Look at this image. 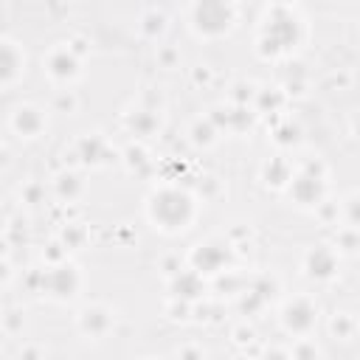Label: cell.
<instances>
[{"label": "cell", "mask_w": 360, "mask_h": 360, "mask_svg": "<svg viewBox=\"0 0 360 360\" xmlns=\"http://www.w3.org/2000/svg\"><path fill=\"white\" fill-rule=\"evenodd\" d=\"M146 214L155 228H160L166 233H177L191 225L197 205L188 191H183L177 186H160L158 191H152V197L146 202Z\"/></svg>", "instance_id": "cell-1"}, {"label": "cell", "mask_w": 360, "mask_h": 360, "mask_svg": "<svg viewBox=\"0 0 360 360\" xmlns=\"http://www.w3.org/2000/svg\"><path fill=\"white\" fill-rule=\"evenodd\" d=\"M301 39V20L295 17V11L276 6L270 11V20L264 22V34H262V45H270L267 56H278L287 53L290 48H295Z\"/></svg>", "instance_id": "cell-2"}, {"label": "cell", "mask_w": 360, "mask_h": 360, "mask_svg": "<svg viewBox=\"0 0 360 360\" xmlns=\"http://www.w3.org/2000/svg\"><path fill=\"white\" fill-rule=\"evenodd\" d=\"M233 20H236V8L231 3H194L191 6V28L205 39L225 37L233 28Z\"/></svg>", "instance_id": "cell-3"}, {"label": "cell", "mask_w": 360, "mask_h": 360, "mask_svg": "<svg viewBox=\"0 0 360 360\" xmlns=\"http://www.w3.org/2000/svg\"><path fill=\"white\" fill-rule=\"evenodd\" d=\"M228 262H231V250H228V245L219 242V239L200 242V245H194V250H191V270L200 273V276L222 273Z\"/></svg>", "instance_id": "cell-4"}, {"label": "cell", "mask_w": 360, "mask_h": 360, "mask_svg": "<svg viewBox=\"0 0 360 360\" xmlns=\"http://www.w3.org/2000/svg\"><path fill=\"white\" fill-rule=\"evenodd\" d=\"M76 290H79V273L73 264L59 262L42 273V292L45 295H51L56 301H68L76 295Z\"/></svg>", "instance_id": "cell-5"}, {"label": "cell", "mask_w": 360, "mask_h": 360, "mask_svg": "<svg viewBox=\"0 0 360 360\" xmlns=\"http://www.w3.org/2000/svg\"><path fill=\"white\" fill-rule=\"evenodd\" d=\"M323 172L321 166H307L304 172H298L290 183V197L298 202V205H318L321 197H323V174H315Z\"/></svg>", "instance_id": "cell-6"}, {"label": "cell", "mask_w": 360, "mask_h": 360, "mask_svg": "<svg viewBox=\"0 0 360 360\" xmlns=\"http://www.w3.org/2000/svg\"><path fill=\"white\" fill-rule=\"evenodd\" d=\"M315 321H318V309H315V304L307 301V298L290 301V304L284 307V312H281V323H284V329L292 332V335H307V332L315 326Z\"/></svg>", "instance_id": "cell-7"}, {"label": "cell", "mask_w": 360, "mask_h": 360, "mask_svg": "<svg viewBox=\"0 0 360 360\" xmlns=\"http://www.w3.org/2000/svg\"><path fill=\"white\" fill-rule=\"evenodd\" d=\"M304 273L315 281H329L338 273V256L329 245H315L304 256Z\"/></svg>", "instance_id": "cell-8"}, {"label": "cell", "mask_w": 360, "mask_h": 360, "mask_svg": "<svg viewBox=\"0 0 360 360\" xmlns=\"http://www.w3.org/2000/svg\"><path fill=\"white\" fill-rule=\"evenodd\" d=\"M45 73L53 79V82H70L79 76V56L73 53V48H53L48 51L45 56Z\"/></svg>", "instance_id": "cell-9"}, {"label": "cell", "mask_w": 360, "mask_h": 360, "mask_svg": "<svg viewBox=\"0 0 360 360\" xmlns=\"http://www.w3.org/2000/svg\"><path fill=\"white\" fill-rule=\"evenodd\" d=\"M22 68H25V56L17 48V42L3 39L0 42V82H3V87H11L22 76Z\"/></svg>", "instance_id": "cell-10"}, {"label": "cell", "mask_w": 360, "mask_h": 360, "mask_svg": "<svg viewBox=\"0 0 360 360\" xmlns=\"http://www.w3.org/2000/svg\"><path fill=\"white\" fill-rule=\"evenodd\" d=\"M11 129L20 135V138H37L42 129H45V115L42 110L31 107V104H22L11 112Z\"/></svg>", "instance_id": "cell-11"}, {"label": "cell", "mask_w": 360, "mask_h": 360, "mask_svg": "<svg viewBox=\"0 0 360 360\" xmlns=\"http://www.w3.org/2000/svg\"><path fill=\"white\" fill-rule=\"evenodd\" d=\"M110 323H112V318H110V312H107L104 307H84L82 315H79V329H82L84 335H90V338L107 335Z\"/></svg>", "instance_id": "cell-12"}, {"label": "cell", "mask_w": 360, "mask_h": 360, "mask_svg": "<svg viewBox=\"0 0 360 360\" xmlns=\"http://www.w3.org/2000/svg\"><path fill=\"white\" fill-rule=\"evenodd\" d=\"M172 292L177 298H197L202 292V281H200V273L188 270V273H180L174 281H172Z\"/></svg>", "instance_id": "cell-13"}, {"label": "cell", "mask_w": 360, "mask_h": 360, "mask_svg": "<svg viewBox=\"0 0 360 360\" xmlns=\"http://www.w3.org/2000/svg\"><path fill=\"white\" fill-rule=\"evenodd\" d=\"M292 172H290V166H287V160H270L267 166H264V183L267 186H273V188H281V186H290L292 183Z\"/></svg>", "instance_id": "cell-14"}, {"label": "cell", "mask_w": 360, "mask_h": 360, "mask_svg": "<svg viewBox=\"0 0 360 360\" xmlns=\"http://www.w3.org/2000/svg\"><path fill=\"white\" fill-rule=\"evenodd\" d=\"M79 188H82V186H79V177H76V174L68 172V174H59V177H56V191H59V197L73 200V197L79 194Z\"/></svg>", "instance_id": "cell-15"}, {"label": "cell", "mask_w": 360, "mask_h": 360, "mask_svg": "<svg viewBox=\"0 0 360 360\" xmlns=\"http://www.w3.org/2000/svg\"><path fill=\"white\" fill-rule=\"evenodd\" d=\"M292 360H318V349H315V343L301 340V343L292 349Z\"/></svg>", "instance_id": "cell-16"}, {"label": "cell", "mask_w": 360, "mask_h": 360, "mask_svg": "<svg viewBox=\"0 0 360 360\" xmlns=\"http://www.w3.org/2000/svg\"><path fill=\"white\" fill-rule=\"evenodd\" d=\"M349 219H352L354 225H360V194H354L352 202H349Z\"/></svg>", "instance_id": "cell-17"}, {"label": "cell", "mask_w": 360, "mask_h": 360, "mask_svg": "<svg viewBox=\"0 0 360 360\" xmlns=\"http://www.w3.org/2000/svg\"><path fill=\"white\" fill-rule=\"evenodd\" d=\"M262 360H290V354H284L281 349H270V352L262 354Z\"/></svg>", "instance_id": "cell-18"}, {"label": "cell", "mask_w": 360, "mask_h": 360, "mask_svg": "<svg viewBox=\"0 0 360 360\" xmlns=\"http://www.w3.org/2000/svg\"><path fill=\"white\" fill-rule=\"evenodd\" d=\"M180 360H202V352L200 349H183L180 352Z\"/></svg>", "instance_id": "cell-19"}]
</instances>
